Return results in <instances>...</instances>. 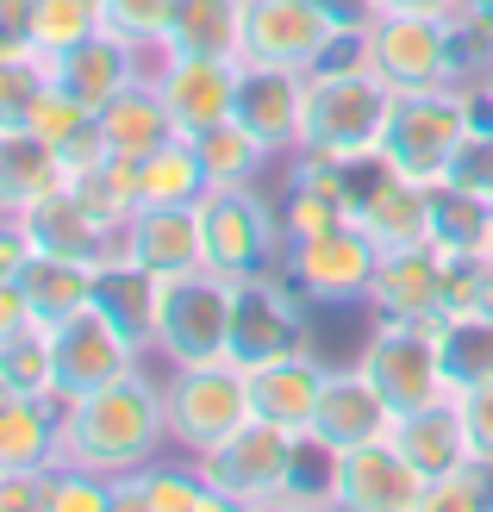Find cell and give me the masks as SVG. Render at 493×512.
Instances as JSON below:
<instances>
[{
    "instance_id": "cell-1",
    "label": "cell",
    "mask_w": 493,
    "mask_h": 512,
    "mask_svg": "<svg viewBox=\"0 0 493 512\" xmlns=\"http://www.w3.org/2000/svg\"><path fill=\"white\" fill-rule=\"evenodd\" d=\"M163 450H169L163 381H150L144 369L63 406V463H82L107 481H125L132 469L157 463Z\"/></svg>"
},
{
    "instance_id": "cell-2",
    "label": "cell",
    "mask_w": 493,
    "mask_h": 512,
    "mask_svg": "<svg viewBox=\"0 0 493 512\" xmlns=\"http://www.w3.org/2000/svg\"><path fill=\"white\" fill-rule=\"evenodd\" d=\"M306 450H313L306 431L269 425V419H244L231 438H219L206 456H194V463L219 488L225 512L231 506H300L306 500Z\"/></svg>"
},
{
    "instance_id": "cell-3",
    "label": "cell",
    "mask_w": 493,
    "mask_h": 512,
    "mask_svg": "<svg viewBox=\"0 0 493 512\" xmlns=\"http://www.w3.org/2000/svg\"><path fill=\"white\" fill-rule=\"evenodd\" d=\"M394 107V88L375 69H313L306 75V113H300V157L319 163H369L381 150V125Z\"/></svg>"
},
{
    "instance_id": "cell-4",
    "label": "cell",
    "mask_w": 493,
    "mask_h": 512,
    "mask_svg": "<svg viewBox=\"0 0 493 512\" xmlns=\"http://www.w3.org/2000/svg\"><path fill=\"white\" fill-rule=\"evenodd\" d=\"M475 132V100L462 82L450 88H419V94H394L381 125V150L375 157L412 188H444L450 182V163L462 138Z\"/></svg>"
},
{
    "instance_id": "cell-5",
    "label": "cell",
    "mask_w": 493,
    "mask_h": 512,
    "mask_svg": "<svg viewBox=\"0 0 493 512\" xmlns=\"http://www.w3.org/2000/svg\"><path fill=\"white\" fill-rule=\"evenodd\" d=\"M200 232H206V269H219L225 281L275 275L281 256H288L281 200H275L263 182L206 188V194H200Z\"/></svg>"
},
{
    "instance_id": "cell-6",
    "label": "cell",
    "mask_w": 493,
    "mask_h": 512,
    "mask_svg": "<svg viewBox=\"0 0 493 512\" xmlns=\"http://www.w3.org/2000/svg\"><path fill=\"white\" fill-rule=\"evenodd\" d=\"M356 369L381 388V400L394 413L431 406L444 394H462L444 369V338L425 319H369V338L356 350Z\"/></svg>"
},
{
    "instance_id": "cell-7",
    "label": "cell",
    "mask_w": 493,
    "mask_h": 512,
    "mask_svg": "<svg viewBox=\"0 0 493 512\" xmlns=\"http://www.w3.org/2000/svg\"><path fill=\"white\" fill-rule=\"evenodd\" d=\"M231 306H238V281H225L219 269H194L163 281L157 306V363H225L231 356Z\"/></svg>"
},
{
    "instance_id": "cell-8",
    "label": "cell",
    "mask_w": 493,
    "mask_h": 512,
    "mask_svg": "<svg viewBox=\"0 0 493 512\" xmlns=\"http://www.w3.org/2000/svg\"><path fill=\"white\" fill-rule=\"evenodd\" d=\"M163 413H169V450L206 456L219 438H231L250 419L244 363H181L163 369Z\"/></svg>"
},
{
    "instance_id": "cell-9",
    "label": "cell",
    "mask_w": 493,
    "mask_h": 512,
    "mask_svg": "<svg viewBox=\"0 0 493 512\" xmlns=\"http://www.w3.org/2000/svg\"><path fill=\"white\" fill-rule=\"evenodd\" d=\"M362 44H369V69L394 94L456 82V25H450V13H375Z\"/></svg>"
},
{
    "instance_id": "cell-10",
    "label": "cell",
    "mask_w": 493,
    "mask_h": 512,
    "mask_svg": "<svg viewBox=\"0 0 493 512\" xmlns=\"http://www.w3.org/2000/svg\"><path fill=\"white\" fill-rule=\"evenodd\" d=\"M144 356H150V350H138V344L88 300L75 319L50 325V394L69 406V400L94 394V388H113V381L138 375Z\"/></svg>"
},
{
    "instance_id": "cell-11",
    "label": "cell",
    "mask_w": 493,
    "mask_h": 512,
    "mask_svg": "<svg viewBox=\"0 0 493 512\" xmlns=\"http://www.w3.org/2000/svg\"><path fill=\"white\" fill-rule=\"evenodd\" d=\"M375 263H381L375 238L350 219V225H331V232L294 238L275 275L288 281V288H294L306 306H362Z\"/></svg>"
},
{
    "instance_id": "cell-12",
    "label": "cell",
    "mask_w": 493,
    "mask_h": 512,
    "mask_svg": "<svg viewBox=\"0 0 493 512\" xmlns=\"http://www.w3.org/2000/svg\"><path fill=\"white\" fill-rule=\"evenodd\" d=\"M325 500L350 512H425V475L394 450V438H375L331 456Z\"/></svg>"
},
{
    "instance_id": "cell-13",
    "label": "cell",
    "mask_w": 493,
    "mask_h": 512,
    "mask_svg": "<svg viewBox=\"0 0 493 512\" xmlns=\"http://www.w3.org/2000/svg\"><path fill=\"white\" fill-rule=\"evenodd\" d=\"M344 32L331 25L313 0H244V32H238V63H269V69H313L325 44Z\"/></svg>"
},
{
    "instance_id": "cell-14",
    "label": "cell",
    "mask_w": 493,
    "mask_h": 512,
    "mask_svg": "<svg viewBox=\"0 0 493 512\" xmlns=\"http://www.w3.org/2000/svg\"><path fill=\"white\" fill-rule=\"evenodd\" d=\"M306 313H313V306H306L281 275L238 281V306H231V363H263V356L313 344Z\"/></svg>"
},
{
    "instance_id": "cell-15",
    "label": "cell",
    "mask_w": 493,
    "mask_h": 512,
    "mask_svg": "<svg viewBox=\"0 0 493 512\" xmlns=\"http://www.w3.org/2000/svg\"><path fill=\"white\" fill-rule=\"evenodd\" d=\"M238 75H244L238 57H163L150 69V82H157L175 132L200 138V132H213V125L231 119V107H238Z\"/></svg>"
},
{
    "instance_id": "cell-16",
    "label": "cell",
    "mask_w": 493,
    "mask_h": 512,
    "mask_svg": "<svg viewBox=\"0 0 493 512\" xmlns=\"http://www.w3.org/2000/svg\"><path fill=\"white\" fill-rule=\"evenodd\" d=\"M394 431V406L381 400V388L369 375H362L356 363L325 375V388H319V406H313V419H306V438H313L319 450H356V444H375Z\"/></svg>"
},
{
    "instance_id": "cell-17",
    "label": "cell",
    "mask_w": 493,
    "mask_h": 512,
    "mask_svg": "<svg viewBox=\"0 0 493 512\" xmlns=\"http://www.w3.org/2000/svg\"><path fill=\"white\" fill-rule=\"evenodd\" d=\"M331 363L300 344V350H281V356H263V363H244V388H250V419H269V425H288V431H306L319 406V388H325Z\"/></svg>"
},
{
    "instance_id": "cell-18",
    "label": "cell",
    "mask_w": 493,
    "mask_h": 512,
    "mask_svg": "<svg viewBox=\"0 0 493 512\" xmlns=\"http://www.w3.org/2000/svg\"><path fill=\"white\" fill-rule=\"evenodd\" d=\"M119 256L144 263L150 275H194L206 269V232H200V200H181V207H138L119 232Z\"/></svg>"
},
{
    "instance_id": "cell-19",
    "label": "cell",
    "mask_w": 493,
    "mask_h": 512,
    "mask_svg": "<svg viewBox=\"0 0 493 512\" xmlns=\"http://www.w3.org/2000/svg\"><path fill=\"white\" fill-rule=\"evenodd\" d=\"M444 306V256L431 244H406V250H381V263L369 275L362 313L369 319H425L437 325Z\"/></svg>"
},
{
    "instance_id": "cell-20",
    "label": "cell",
    "mask_w": 493,
    "mask_h": 512,
    "mask_svg": "<svg viewBox=\"0 0 493 512\" xmlns=\"http://www.w3.org/2000/svg\"><path fill=\"white\" fill-rule=\"evenodd\" d=\"M300 113H306V69L244 63L231 119H238L250 138H263L275 157H294V150H300Z\"/></svg>"
},
{
    "instance_id": "cell-21",
    "label": "cell",
    "mask_w": 493,
    "mask_h": 512,
    "mask_svg": "<svg viewBox=\"0 0 493 512\" xmlns=\"http://www.w3.org/2000/svg\"><path fill=\"white\" fill-rule=\"evenodd\" d=\"M275 200H281V225H288V244L356 219V188H350V169H344V163L300 157V150H294V163H288V188H281Z\"/></svg>"
},
{
    "instance_id": "cell-22",
    "label": "cell",
    "mask_w": 493,
    "mask_h": 512,
    "mask_svg": "<svg viewBox=\"0 0 493 512\" xmlns=\"http://www.w3.org/2000/svg\"><path fill=\"white\" fill-rule=\"evenodd\" d=\"M138 75H144V50L125 44L119 32H94L75 50H63V57H50V82L63 94H75L88 113H100L119 88H132Z\"/></svg>"
},
{
    "instance_id": "cell-23",
    "label": "cell",
    "mask_w": 493,
    "mask_h": 512,
    "mask_svg": "<svg viewBox=\"0 0 493 512\" xmlns=\"http://www.w3.org/2000/svg\"><path fill=\"white\" fill-rule=\"evenodd\" d=\"M19 225H25V238H32V250L75 256V263H88V269H100V263H113V256H119V225L94 219V213H88L69 188L44 194V200H38V207L25 213Z\"/></svg>"
},
{
    "instance_id": "cell-24",
    "label": "cell",
    "mask_w": 493,
    "mask_h": 512,
    "mask_svg": "<svg viewBox=\"0 0 493 512\" xmlns=\"http://www.w3.org/2000/svg\"><path fill=\"white\" fill-rule=\"evenodd\" d=\"M387 438H394V450H400L425 481L450 475V469H462V463L475 456L469 425H462V400H456V394L431 400V406H412V413H394V431H387Z\"/></svg>"
},
{
    "instance_id": "cell-25",
    "label": "cell",
    "mask_w": 493,
    "mask_h": 512,
    "mask_svg": "<svg viewBox=\"0 0 493 512\" xmlns=\"http://www.w3.org/2000/svg\"><path fill=\"white\" fill-rule=\"evenodd\" d=\"M63 456V400L50 394H0V469L38 475Z\"/></svg>"
},
{
    "instance_id": "cell-26",
    "label": "cell",
    "mask_w": 493,
    "mask_h": 512,
    "mask_svg": "<svg viewBox=\"0 0 493 512\" xmlns=\"http://www.w3.org/2000/svg\"><path fill=\"white\" fill-rule=\"evenodd\" d=\"M94 125H100V150H107V157H119V163H138V157H150L157 144L175 138L169 107H163V94H157V82H150V75H138L132 88H119L107 107L94 113Z\"/></svg>"
},
{
    "instance_id": "cell-27",
    "label": "cell",
    "mask_w": 493,
    "mask_h": 512,
    "mask_svg": "<svg viewBox=\"0 0 493 512\" xmlns=\"http://www.w3.org/2000/svg\"><path fill=\"white\" fill-rule=\"evenodd\" d=\"M94 306L107 313L138 350H157V306H163V275H150L132 256H113V263L94 269Z\"/></svg>"
},
{
    "instance_id": "cell-28",
    "label": "cell",
    "mask_w": 493,
    "mask_h": 512,
    "mask_svg": "<svg viewBox=\"0 0 493 512\" xmlns=\"http://www.w3.org/2000/svg\"><path fill=\"white\" fill-rule=\"evenodd\" d=\"M119 506H150V512H225L219 488L200 475L194 456H181V450H163L157 463H144L119 481Z\"/></svg>"
},
{
    "instance_id": "cell-29",
    "label": "cell",
    "mask_w": 493,
    "mask_h": 512,
    "mask_svg": "<svg viewBox=\"0 0 493 512\" xmlns=\"http://www.w3.org/2000/svg\"><path fill=\"white\" fill-rule=\"evenodd\" d=\"M63 188V157L50 150L44 138L19 132H0V219H25L44 194Z\"/></svg>"
},
{
    "instance_id": "cell-30",
    "label": "cell",
    "mask_w": 493,
    "mask_h": 512,
    "mask_svg": "<svg viewBox=\"0 0 493 512\" xmlns=\"http://www.w3.org/2000/svg\"><path fill=\"white\" fill-rule=\"evenodd\" d=\"M244 0H175L163 50L169 57H238Z\"/></svg>"
},
{
    "instance_id": "cell-31",
    "label": "cell",
    "mask_w": 493,
    "mask_h": 512,
    "mask_svg": "<svg viewBox=\"0 0 493 512\" xmlns=\"http://www.w3.org/2000/svg\"><path fill=\"white\" fill-rule=\"evenodd\" d=\"M19 288H25V300H32V319L50 331V325L75 319V313H82V306L94 300V269H88V263H75V256L32 250V263L19 269Z\"/></svg>"
},
{
    "instance_id": "cell-32",
    "label": "cell",
    "mask_w": 493,
    "mask_h": 512,
    "mask_svg": "<svg viewBox=\"0 0 493 512\" xmlns=\"http://www.w3.org/2000/svg\"><path fill=\"white\" fill-rule=\"evenodd\" d=\"M132 182H138V207H181V200H200L206 188H213L194 138H181V132L132 163Z\"/></svg>"
},
{
    "instance_id": "cell-33",
    "label": "cell",
    "mask_w": 493,
    "mask_h": 512,
    "mask_svg": "<svg viewBox=\"0 0 493 512\" xmlns=\"http://www.w3.org/2000/svg\"><path fill=\"white\" fill-rule=\"evenodd\" d=\"M493 238V207L462 188H431V219H425V244L444 256V263H462V256H481Z\"/></svg>"
},
{
    "instance_id": "cell-34",
    "label": "cell",
    "mask_w": 493,
    "mask_h": 512,
    "mask_svg": "<svg viewBox=\"0 0 493 512\" xmlns=\"http://www.w3.org/2000/svg\"><path fill=\"white\" fill-rule=\"evenodd\" d=\"M194 150H200L206 182H213V188H244V182H263L269 163H281L275 150H269L263 138H250L238 119H225V125H213V132H200V138H194Z\"/></svg>"
},
{
    "instance_id": "cell-35",
    "label": "cell",
    "mask_w": 493,
    "mask_h": 512,
    "mask_svg": "<svg viewBox=\"0 0 493 512\" xmlns=\"http://www.w3.org/2000/svg\"><path fill=\"white\" fill-rule=\"evenodd\" d=\"M63 188L82 200V207L94 213V219H107V225H119L125 232V219L138 213V182H132V163H119V157H88V163H75V169H63Z\"/></svg>"
},
{
    "instance_id": "cell-36",
    "label": "cell",
    "mask_w": 493,
    "mask_h": 512,
    "mask_svg": "<svg viewBox=\"0 0 493 512\" xmlns=\"http://www.w3.org/2000/svg\"><path fill=\"white\" fill-rule=\"evenodd\" d=\"M107 32V19H100V0H32V50L50 63L75 50L82 38Z\"/></svg>"
},
{
    "instance_id": "cell-37",
    "label": "cell",
    "mask_w": 493,
    "mask_h": 512,
    "mask_svg": "<svg viewBox=\"0 0 493 512\" xmlns=\"http://www.w3.org/2000/svg\"><path fill=\"white\" fill-rule=\"evenodd\" d=\"M113 506H119V481L82 463H63V456L44 469V512H113Z\"/></svg>"
},
{
    "instance_id": "cell-38",
    "label": "cell",
    "mask_w": 493,
    "mask_h": 512,
    "mask_svg": "<svg viewBox=\"0 0 493 512\" xmlns=\"http://www.w3.org/2000/svg\"><path fill=\"white\" fill-rule=\"evenodd\" d=\"M437 338H444V369L456 388H475L493 375V319H444Z\"/></svg>"
},
{
    "instance_id": "cell-39",
    "label": "cell",
    "mask_w": 493,
    "mask_h": 512,
    "mask_svg": "<svg viewBox=\"0 0 493 512\" xmlns=\"http://www.w3.org/2000/svg\"><path fill=\"white\" fill-rule=\"evenodd\" d=\"M0 381L19 388V394H50V331L44 325H32V331H19V338L0 344Z\"/></svg>"
},
{
    "instance_id": "cell-40",
    "label": "cell",
    "mask_w": 493,
    "mask_h": 512,
    "mask_svg": "<svg viewBox=\"0 0 493 512\" xmlns=\"http://www.w3.org/2000/svg\"><path fill=\"white\" fill-rule=\"evenodd\" d=\"M475 506H493V463L487 456H469L462 469L425 481V512H475Z\"/></svg>"
},
{
    "instance_id": "cell-41",
    "label": "cell",
    "mask_w": 493,
    "mask_h": 512,
    "mask_svg": "<svg viewBox=\"0 0 493 512\" xmlns=\"http://www.w3.org/2000/svg\"><path fill=\"white\" fill-rule=\"evenodd\" d=\"M44 82H50L44 57H0V132H19L32 119Z\"/></svg>"
},
{
    "instance_id": "cell-42",
    "label": "cell",
    "mask_w": 493,
    "mask_h": 512,
    "mask_svg": "<svg viewBox=\"0 0 493 512\" xmlns=\"http://www.w3.org/2000/svg\"><path fill=\"white\" fill-rule=\"evenodd\" d=\"M169 7L175 0H100V19H107V32H119L125 44L157 50L163 32H169Z\"/></svg>"
},
{
    "instance_id": "cell-43",
    "label": "cell",
    "mask_w": 493,
    "mask_h": 512,
    "mask_svg": "<svg viewBox=\"0 0 493 512\" xmlns=\"http://www.w3.org/2000/svg\"><path fill=\"white\" fill-rule=\"evenodd\" d=\"M450 188H462V194H475V200L493 207V132L487 125H475V132L462 138L456 163H450Z\"/></svg>"
},
{
    "instance_id": "cell-44",
    "label": "cell",
    "mask_w": 493,
    "mask_h": 512,
    "mask_svg": "<svg viewBox=\"0 0 493 512\" xmlns=\"http://www.w3.org/2000/svg\"><path fill=\"white\" fill-rule=\"evenodd\" d=\"M456 400H462V425H469L475 456H487V463H493V375L475 381V388H462Z\"/></svg>"
},
{
    "instance_id": "cell-45",
    "label": "cell",
    "mask_w": 493,
    "mask_h": 512,
    "mask_svg": "<svg viewBox=\"0 0 493 512\" xmlns=\"http://www.w3.org/2000/svg\"><path fill=\"white\" fill-rule=\"evenodd\" d=\"M0 57H38L32 50V0H0Z\"/></svg>"
},
{
    "instance_id": "cell-46",
    "label": "cell",
    "mask_w": 493,
    "mask_h": 512,
    "mask_svg": "<svg viewBox=\"0 0 493 512\" xmlns=\"http://www.w3.org/2000/svg\"><path fill=\"white\" fill-rule=\"evenodd\" d=\"M38 319H32V300H25V288L19 281H0V344L7 338H19V331H32Z\"/></svg>"
},
{
    "instance_id": "cell-47",
    "label": "cell",
    "mask_w": 493,
    "mask_h": 512,
    "mask_svg": "<svg viewBox=\"0 0 493 512\" xmlns=\"http://www.w3.org/2000/svg\"><path fill=\"white\" fill-rule=\"evenodd\" d=\"M32 263V238L19 219H0V281H19V269Z\"/></svg>"
},
{
    "instance_id": "cell-48",
    "label": "cell",
    "mask_w": 493,
    "mask_h": 512,
    "mask_svg": "<svg viewBox=\"0 0 493 512\" xmlns=\"http://www.w3.org/2000/svg\"><path fill=\"white\" fill-rule=\"evenodd\" d=\"M313 7H319L331 25H344V32H362V25L375 19V7H369V0H313Z\"/></svg>"
},
{
    "instance_id": "cell-49",
    "label": "cell",
    "mask_w": 493,
    "mask_h": 512,
    "mask_svg": "<svg viewBox=\"0 0 493 512\" xmlns=\"http://www.w3.org/2000/svg\"><path fill=\"white\" fill-rule=\"evenodd\" d=\"M375 13H450L456 0H369Z\"/></svg>"
},
{
    "instance_id": "cell-50",
    "label": "cell",
    "mask_w": 493,
    "mask_h": 512,
    "mask_svg": "<svg viewBox=\"0 0 493 512\" xmlns=\"http://www.w3.org/2000/svg\"><path fill=\"white\" fill-rule=\"evenodd\" d=\"M469 100H475V125H487V132H493V75L469 82Z\"/></svg>"
},
{
    "instance_id": "cell-51",
    "label": "cell",
    "mask_w": 493,
    "mask_h": 512,
    "mask_svg": "<svg viewBox=\"0 0 493 512\" xmlns=\"http://www.w3.org/2000/svg\"><path fill=\"white\" fill-rule=\"evenodd\" d=\"M481 256H487V263H493V238H487V250H481Z\"/></svg>"
},
{
    "instance_id": "cell-52",
    "label": "cell",
    "mask_w": 493,
    "mask_h": 512,
    "mask_svg": "<svg viewBox=\"0 0 493 512\" xmlns=\"http://www.w3.org/2000/svg\"><path fill=\"white\" fill-rule=\"evenodd\" d=\"M0 394H7V381H0Z\"/></svg>"
}]
</instances>
